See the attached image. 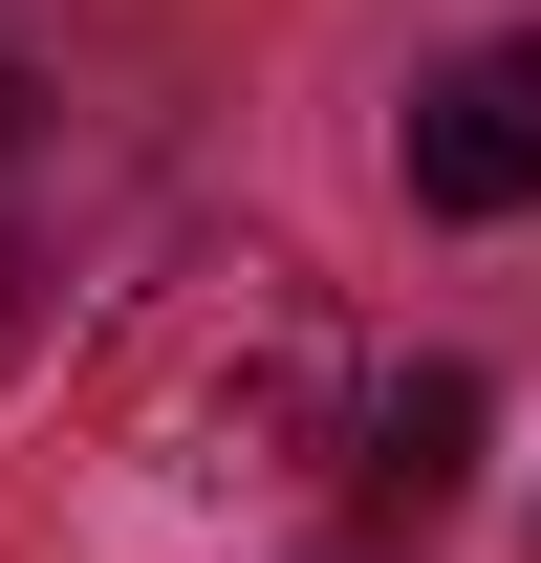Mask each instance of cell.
Masks as SVG:
<instances>
[{"label":"cell","mask_w":541,"mask_h":563,"mask_svg":"<svg viewBox=\"0 0 541 563\" xmlns=\"http://www.w3.org/2000/svg\"><path fill=\"white\" fill-rule=\"evenodd\" d=\"M390 152H411L433 217H541V22H520V44H455V66L411 87Z\"/></svg>","instance_id":"1"},{"label":"cell","mask_w":541,"mask_h":563,"mask_svg":"<svg viewBox=\"0 0 541 563\" xmlns=\"http://www.w3.org/2000/svg\"><path fill=\"white\" fill-rule=\"evenodd\" d=\"M22 109H44V87H0V152H22Z\"/></svg>","instance_id":"3"},{"label":"cell","mask_w":541,"mask_h":563,"mask_svg":"<svg viewBox=\"0 0 541 563\" xmlns=\"http://www.w3.org/2000/svg\"><path fill=\"white\" fill-rule=\"evenodd\" d=\"M455 477H476V368H411L390 412H368V498H390V520H433Z\"/></svg>","instance_id":"2"},{"label":"cell","mask_w":541,"mask_h":563,"mask_svg":"<svg viewBox=\"0 0 541 563\" xmlns=\"http://www.w3.org/2000/svg\"><path fill=\"white\" fill-rule=\"evenodd\" d=\"M0 325H22V282H0Z\"/></svg>","instance_id":"4"}]
</instances>
